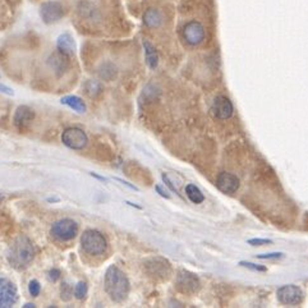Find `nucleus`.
Listing matches in <instances>:
<instances>
[{"mask_svg": "<svg viewBox=\"0 0 308 308\" xmlns=\"http://www.w3.org/2000/svg\"><path fill=\"white\" fill-rule=\"evenodd\" d=\"M24 308H29V307H35V305L33 303H26V305L23 306Z\"/></svg>", "mask_w": 308, "mask_h": 308, "instance_id": "2f4dec72", "label": "nucleus"}, {"mask_svg": "<svg viewBox=\"0 0 308 308\" xmlns=\"http://www.w3.org/2000/svg\"><path fill=\"white\" fill-rule=\"evenodd\" d=\"M144 49H145V56H146V63L151 69H155L158 64V54L156 51L153 44L149 41H144Z\"/></svg>", "mask_w": 308, "mask_h": 308, "instance_id": "6ab92c4d", "label": "nucleus"}, {"mask_svg": "<svg viewBox=\"0 0 308 308\" xmlns=\"http://www.w3.org/2000/svg\"><path fill=\"white\" fill-rule=\"evenodd\" d=\"M81 246H82V250L88 255L100 256L108 248V242L100 232L88 229L81 237Z\"/></svg>", "mask_w": 308, "mask_h": 308, "instance_id": "7ed1b4c3", "label": "nucleus"}, {"mask_svg": "<svg viewBox=\"0 0 308 308\" xmlns=\"http://www.w3.org/2000/svg\"><path fill=\"white\" fill-rule=\"evenodd\" d=\"M8 261L15 270H24L31 265L35 257V248L28 238L21 235L13 241L8 250Z\"/></svg>", "mask_w": 308, "mask_h": 308, "instance_id": "f03ea898", "label": "nucleus"}, {"mask_svg": "<svg viewBox=\"0 0 308 308\" xmlns=\"http://www.w3.org/2000/svg\"><path fill=\"white\" fill-rule=\"evenodd\" d=\"M62 300L63 301H69L72 298V296H73V288H72V285H69L68 283H63L62 285Z\"/></svg>", "mask_w": 308, "mask_h": 308, "instance_id": "5701e85b", "label": "nucleus"}, {"mask_svg": "<svg viewBox=\"0 0 308 308\" xmlns=\"http://www.w3.org/2000/svg\"><path fill=\"white\" fill-rule=\"evenodd\" d=\"M144 23L149 28H157L162 23V14L156 8L146 9V12L144 13Z\"/></svg>", "mask_w": 308, "mask_h": 308, "instance_id": "f3484780", "label": "nucleus"}, {"mask_svg": "<svg viewBox=\"0 0 308 308\" xmlns=\"http://www.w3.org/2000/svg\"><path fill=\"white\" fill-rule=\"evenodd\" d=\"M0 91L4 92V94H6V95H14L12 88L6 87V86H4V85H0Z\"/></svg>", "mask_w": 308, "mask_h": 308, "instance_id": "c85d7f7f", "label": "nucleus"}, {"mask_svg": "<svg viewBox=\"0 0 308 308\" xmlns=\"http://www.w3.org/2000/svg\"><path fill=\"white\" fill-rule=\"evenodd\" d=\"M278 300L287 306H297L303 301V292L296 285H284L278 291Z\"/></svg>", "mask_w": 308, "mask_h": 308, "instance_id": "9d476101", "label": "nucleus"}, {"mask_svg": "<svg viewBox=\"0 0 308 308\" xmlns=\"http://www.w3.org/2000/svg\"><path fill=\"white\" fill-rule=\"evenodd\" d=\"M216 187L219 188V191H221L223 193L232 194L238 191V188H239V179H238L234 174L225 173V171H224V173H221L220 175L217 176Z\"/></svg>", "mask_w": 308, "mask_h": 308, "instance_id": "ddd939ff", "label": "nucleus"}, {"mask_svg": "<svg viewBox=\"0 0 308 308\" xmlns=\"http://www.w3.org/2000/svg\"><path fill=\"white\" fill-rule=\"evenodd\" d=\"M60 103L63 104V105H67L68 108H71L72 110H74V112L79 113V114H82V113L86 112V104L85 101L81 99V97L76 96V95H68V96H64L60 100Z\"/></svg>", "mask_w": 308, "mask_h": 308, "instance_id": "a211bd4d", "label": "nucleus"}, {"mask_svg": "<svg viewBox=\"0 0 308 308\" xmlns=\"http://www.w3.org/2000/svg\"><path fill=\"white\" fill-rule=\"evenodd\" d=\"M241 266L247 267V269H251V270H253V271H266V267H264V266H260V265L252 264V262H246V261H242V262H241Z\"/></svg>", "mask_w": 308, "mask_h": 308, "instance_id": "393cba45", "label": "nucleus"}, {"mask_svg": "<svg viewBox=\"0 0 308 308\" xmlns=\"http://www.w3.org/2000/svg\"><path fill=\"white\" fill-rule=\"evenodd\" d=\"M104 287L109 298L117 303H122L127 300L131 285L126 274L115 265H110L106 269Z\"/></svg>", "mask_w": 308, "mask_h": 308, "instance_id": "f257e3e1", "label": "nucleus"}, {"mask_svg": "<svg viewBox=\"0 0 308 308\" xmlns=\"http://www.w3.org/2000/svg\"><path fill=\"white\" fill-rule=\"evenodd\" d=\"M28 292L32 297H38L40 292H41V285L37 280H31L28 284Z\"/></svg>", "mask_w": 308, "mask_h": 308, "instance_id": "b1692460", "label": "nucleus"}, {"mask_svg": "<svg viewBox=\"0 0 308 308\" xmlns=\"http://www.w3.org/2000/svg\"><path fill=\"white\" fill-rule=\"evenodd\" d=\"M86 90H87V94L90 96H96L97 94H100L101 86L96 81H88L87 85H86Z\"/></svg>", "mask_w": 308, "mask_h": 308, "instance_id": "4be33fe9", "label": "nucleus"}, {"mask_svg": "<svg viewBox=\"0 0 308 308\" xmlns=\"http://www.w3.org/2000/svg\"><path fill=\"white\" fill-rule=\"evenodd\" d=\"M211 112L214 114V117H216L217 119H229L233 115V104L232 101L225 96H217L216 99L212 103Z\"/></svg>", "mask_w": 308, "mask_h": 308, "instance_id": "9b49d317", "label": "nucleus"}, {"mask_svg": "<svg viewBox=\"0 0 308 308\" xmlns=\"http://www.w3.org/2000/svg\"><path fill=\"white\" fill-rule=\"evenodd\" d=\"M18 300V291L14 283L0 278V308L13 307Z\"/></svg>", "mask_w": 308, "mask_h": 308, "instance_id": "0eeeda50", "label": "nucleus"}, {"mask_svg": "<svg viewBox=\"0 0 308 308\" xmlns=\"http://www.w3.org/2000/svg\"><path fill=\"white\" fill-rule=\"evenodd\" d=\"M1 200H3V197H1V194H0V201H1Z\"/></svg>", "mask_w": 308, "mask_h": 308, "instance_id": "473e14b6", "label": "nucleus"}, {"mask_svg": "<svg viewBox=\"0 0 308 308\" xmlns=\"http://www.w3.org/2000/svg\"><path fill=\"white\" fill-rule=\"evenodd\" d=\"M155 189L158 192V194H160V196H161V197H165V198H169V194H167L165 191H162L161 187H160V185H156Z\"/></svg>", "mask_w": 308, "mask_h": 308, "instance_id": "c756f323", "label": "nucleus"}, {"mask_svg": "<svg viewBox=\"0 0 308 308\" xmlns=\"http://www.w3.org/2000/svg\"><path fill=\"white\" fill-rule=\"evenodd\" d=\"M56 47L59 51L67 54V55H73L76 53V41L71 33L64 32L59 35L56 38Z\"/></svg>", "mask_w": 308, "mask_h": 308, "instance_id": "dca6fc26", "label": "nucleus"}, {"mask_svg": "<svg viewBox=\"0 0 308 308\" xmlns=\"http://www.w3.org/2000/svg\"><path fill=\"white\" fill-rule=\"evenodd\" d=\"M283 257V253H266V255H258L257 258L260 260H269V258H280Z\"/></svg>", "mask_w": 308, "mask_h": 308, "instance_id": "cd10ccee", "label": "nucleus"}, {"mask_svg": "<svg viewBox=\"0 0 308 308\" xmlns=\"http://www.w3.org/2000/svg\"><path fill=\"white\" fill-rule=\"evenodd\" d=\"M62 142L72 150H83L88 142V137L83 129L73 127L65 129L63 132Z\"/></svg>", "mask_w": 308, "mask_h": 308, "instance_id": "39448f33", "label": "nucleus"}, {"mask_svg": "<svg viewBox=\"0 0 308 308\" xmlns=\"http://www.w3.org/2000/svg\"><path fill=\"white\" fill-rule=\"evenodd\" d=\"M183 37L192 46L200 45L205 40V28L198 21L188 22L183 28Z\"/></svg>", "mask_w": 308, "mask_h": 308, "instance_id": "1a4fd4ad", "label": "nucleus"}, {"mask_svg": "<svg viewBox=\"0 0 308 308\" xmlns=\"http://www.w3.org/2000/svg\"><path fill=\"white\" fill-rule=\"evenodd\" d=\"M248 243L251 246H264V244H271L273 241H270V239H250Z\"/></svg>", "mask_w": 308, "mask_h": 308, "instance_id": "a878e982", "label": "nucleus"}, {"mask_svg": "<svg viewBox=\"0 0 308 308\" xmlns=\"http://www.w3.org/2000/svg\"><path fill=\"white\" fill-rule=\"evenodd\" d=\"M49 64L53 68L54 71L56 72V74H63L69 67V60H68L67 54L62 53V51H56V53L51 54L50 58H49Z\"/></svg>", "mask_w": 308, "mask_h": 308, "instance_id": "2eb2a0df", "label": "nucleus"}, {"mask_svg": "<svg viewBox=\"0 0 308 308\" xmlns=\"http://www.w3.org/2000/svg\"><path fill=\"white\" fill-rule=\"evenodd\" d=\"M33 119H35V113H33L32 109L26 105L18 106L14 113V117H13L14 126L18 129L28 128L29 124L33 122Z\"/></svg>", "mask_w": 308, "mask_h": 308, "instance_id": "4468645a", "label": "nucleus"}, {"mask_svg": "<svg viewBox=\"0 0 308 308\" xmlns=\"http://www.w3.org/2000/svg\"><path fill=\"white\" fill-rule=\"evenodd\" d=\"M86 296H87V284L85 282L77 283L74 287V297L77 300H83Z\"/></svg>", "mask_w": 308, "mask_h": 308, "instance_id": "412c9836", "label": "nucleus"}, {"mask_svg": "<svg viewBox=\"0 0 308 308\" xmlns=\"http://www.w3.org/2000/svg\"><path fill=\"white\" fill-rule=\"evenodd\" d=\"M63 15H64V8L62 4L55 0L45 1L40 6V17H41L42 22L46 24L56 23L62 19Z\"/></svg>", "mask_w": 308, "mask_h": 308, "instance_id": "423d86ee", "label": "nucleus"}, {"mask_svg": "<svg viewBox=\"0 0 308 308\" xmlns=\"http://www.w3.org/2000/svg\"><path fill=\"white\" fill-rule=\"evenodd\" d=\"M176 288L182 293L193 294L200 289V280L193 273L182 270L176 276Z\"/></svg>", "mask_w": 308, "mask_h": 308, "instance_id": "6e6552de", "label": "nucleus"}, {"mask_svg": "<svg viewBox=\"0 0 308 308\" xmlns=\"http://www.w3.org/2000/svg\"><path fill=\"white\" fill-rule=\"evenodd\" d=\"M60 271L58 270V269H53V270L49 271V280L50 282H56V280L60 279Z\"/></svg>", "mask_w": 308, "mask_h": 308, "instance_id": "bb28decb", "label": "nucleus"}, {"mask_svg": "<svg viewBox=\"0 0 308 308\" xmlns=\"http://www.w3.org/2000/svg\"><path fill=\"white\" fill-rule=\"evenodd\" d=\"M118 182H121V183H123V184H126V185H128L129 188H132V189H135V191H137V187H135V185H132V184H129L128 182H124V180H122V179H119V178H118Z\"/></svg>", "mask_w": 308, "mask_h": 308, "instance_id": "7c9ffc66", "label": "nucleus"}, {"mask_svg": "<svg viewBox=\"0 0 308 308\" xmlns=\"http://www.w3.org/2000/svg\"><path fill=\"white\" fill-rule=\"evenodd\" d=\"M78 233V224L72 219H62L53 224L51 234L62 242L72 241Z\"/></svg>", "mask_w": 308, "mask_h": 308, "instance_id": "20e7f679", "label": "nucleus"}, {"mask_svg": "<svg viewBox=\"0 0 308 308\" xmlns=\"http://www.w3.org/2000/svg\"><path fill=\"white\" fill-rule=\"evenodd\" d=\"M185 194L193 203H202L203 200H205V197H203L202 192L200 191V188L194 184H188L185 187Z\"/></svg>", "mask_w": 308, "mask_h": 308, "instance_id": "aec40b11", "label": "nucleus"}, {"mask_svg": "<svg viewBox=\"0 0 308 308\" xmlns=\"http://www.w3.org/2000/svg\"><path fill=\"white\" fill-rule=\"evenodd\" d=\"M146 271L154 278H166L170 273V266L167 264V261L162 260V258H151L145 265Z\"/></svg>", "mask_w": 308, "mask_h": 308, "instance_id": "f8f14e48", "label": "nucleus"}]
</instances>
